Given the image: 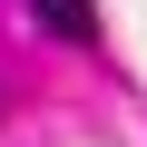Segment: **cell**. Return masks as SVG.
<instances>
[{"label": "cell", "instance_id": "cell-1", "mask_svg": "<svg viewBox=\"0 0 147 147\" xmlns=\"http://www.w3.org/2000/svg\"><path fill=\"white\" fill-rule=\"evenodd\" d=\"M30 20H39V30H59V39H79V49L98 39V10H88V0H30Z\"/></svg>", "mask_w": 147, "mask_h": 147}]
</instances>
